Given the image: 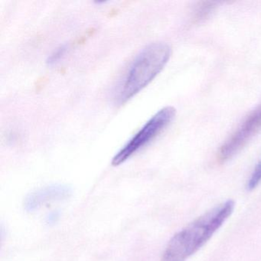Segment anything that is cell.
Here are the masks:
<instances>
[{
    "instance_id": "1",
    "label": "cell",
    "mask_w": 261,
    "mask_h": 261,
    "mask_svg": "<svg viewBox=\"0 0 261 261\" xmlns=\"http://www.w3.org/2000/svg\"><path fill=\"white\" fill-rule=\"evenodd\" d=\"M234 202L225 201L174 235L163 253L164 261H186L195 254L233 213Z\"/></svg>"
},
{
    "instance_id": "2",
    "label": "cell",
    "mask_w": 261,
    "mask_h": 261,
    "mask_svg": "<svg viewBox=\"0 0 261 261\" xmlns=\"http://www.w3.org/2000/svg\"><path fill=\"white\" fill-rule=\"evenodd\" d=\"M172 55L171 47L165 42H155L145 47L134 59L116 93L118 105L130 100L146 88L169 62Z\"/></svg>"
},
{
    "instance_id": "3",
    "label": "cell",
    "mask_w": 261,
    "mask_h": 261,
    "mask_svg": "<svg viewBox=\"0 0 261 261\" xmlns=\"http://www.w3.org/2000/svg\"><path fill=\"white\" fill-rule=\"evenodd\" d=\"M175 109L166 107L152 116L144 126L114 155L112 165L120 166L158 137L175 118Z\"/></svg>"
},
{
    "instance_id": "4",
    "label": "cell",
    "mask_w": 261,
    "mask_h": 261,
    "mask_svg": "<svg viewBox=\"0 0 261 261\" xmlns=\"http://www.w3.org/2000/svg\"><path fill=\"white\" fill-rule=\"evenodd\" d=\"M261 130V103L252 111L239 127L220 148L218 158L224 162L238 153Z\"/></svg>"
},
{
    "instance_id": "5",
    "label": "cell",
    "mask_w": 261,
    "mask_h": 261,
    "mask_svg": "<svg viewBox=\"0 0 261 261\" xmlns=\"http://www.w3.org/2000/svg\"><path fill=\"white\" fill-rule=\"evenodd\" d=\"M68 194L70 190L67 186H48L30 195L25 201V207L27 210L34 211L48 201L65 198Z\"/></svg>"
},
{
    "instance_id": "6",
    "label": "cell",
    "mask_w": 261,
    "mask_h": 261,
    "mask_svg": "<svg viewBox=\"0 0 261 261\" xmlns=\"http://www.w3.org/2000/svg\"><path fill=\"white\" fill-rule=\"evenodd\" d=\"M261 182V160L258 162L252 172L250 178L247 181V190L251 191L256 188V186Z\"/></svg>"
},
{
    "instance_id": "7",
    "label": "cell",
    "mask_w": 261,
    "mask_h": 261,
    "mask_svg": "<svg viewBox=\"0 0 261 261\" xmlns=\"http://www.w3.org/2000/svg\"><path fill=\"white\" fill-rule=\"evenodd\" d=\"M68 46L67 45H61L60 47L55 50L47 59L46 62L48 65H54L59 62L65 56V53L68 51Z\"/></svg>"
},
{
    "instance_id": "8",
    "label": "cell",
    "mask_w": 261,
    "mask_h": 261,
    "mask_svg": "<svg viewBox=\"0 0 261 261\" xmlns=\"http://www.w3.org/2000/svg\"><path fill=\"white\" fill-rule=\"evenodd\" d=\"M202 5L199 6L195 11V18L196 19H204L210 14L215 9V3H202Z\"/></svg>"
}]
</instances>
